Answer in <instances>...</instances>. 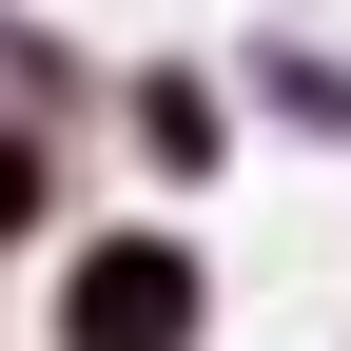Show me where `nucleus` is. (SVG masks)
<instances>
[{"label":"nucleus","instance_id":"obj_2","mask_svg":"<svg viewBox=\"0 0 351 351\" xmlns=\"http://www.w3.org/2000/svg\"><path fill=\"white\" fill-rule=\"evenodd\" d=\"M20 215H39V156H20V137H0V234H20Z\"/></svg>","mask_w":351,"mask_h":351},{"label":"nucleus","instance_id":"obj_1","mask_svg":"<svg viewBox=\"0 0 351 351\" xmlns=\"http://www.w3.org/2000/svg\"><path fill=\"white\" fill-rule=\"evenodd\" d=\"M176 332H195V254L176 234H98L59 274V351H176Z\"/></svg>","mask_w":351,"mask_h":351}]
</instances>
